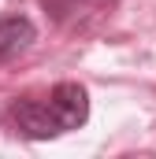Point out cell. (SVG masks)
I'll list each match as a JSON object with an SVG mask.
<instances>
[{
  "mask_svg": "<svg viewBox=\"0 0 156 159\" xmlns=\"http://www.w3.org/2000/svg\"><path fill=\"white\" fill-rule=\"evenodd\" d=\"M11 122L26 141H52V137L63 133L52 107H48V100H37V96H19L11 104Z\"/></svg>",
  "mask_w": 156,
  "mask_h": 159,
  "instance_id": "cell-1",
  "label": "cell"
},
{
  "mask_svg": "<svg viewBox=\"0 0 156 159\" xmlns=\"http://www.w3.org/2000/svg\"><path fill=\"white\" fill-rule=\"evenodd\" d=\"M48 107H52V115H56V122H60L63 133L82 129L89 122V93L78 81H60L48 93Z\"/></svg>",
  "mask_w": 156,
  "mask_h": 159,
  "instance_id": "cell-2",
  "label": "cell"
},
{
  "mask_svg": "<svg viewBox=\"0 0 156 159\" xmlns=\"http://www.w3.org/2000/svg\"><path fill=\"white\" fill-rule=\"evenodd\" d=\"M37 37L34 22L26 15H0V59H11V56H22Z\"/></svg>",
  "mask_w": 156,
  "mask_h": 159,
  "instance_id": "cell-3",
  "label": "cell"
},
{
  "mask_svg": "<svg viewBox=\"0 0 156 159\" xmlns=\"http://www.w3.org/2000/svg\"><path fill=\"white\" fill-rule=\"evenodd\" d=\"M104 4H115V0H45V11H48L56 22H67L71 15L78 19V11H85V7H104Z\"/></svg>",
  "mask_w": 156,
  "mask_h": 159,
  "instance_id": "cell-4",
  "label": "cell"
}]
</instances>
